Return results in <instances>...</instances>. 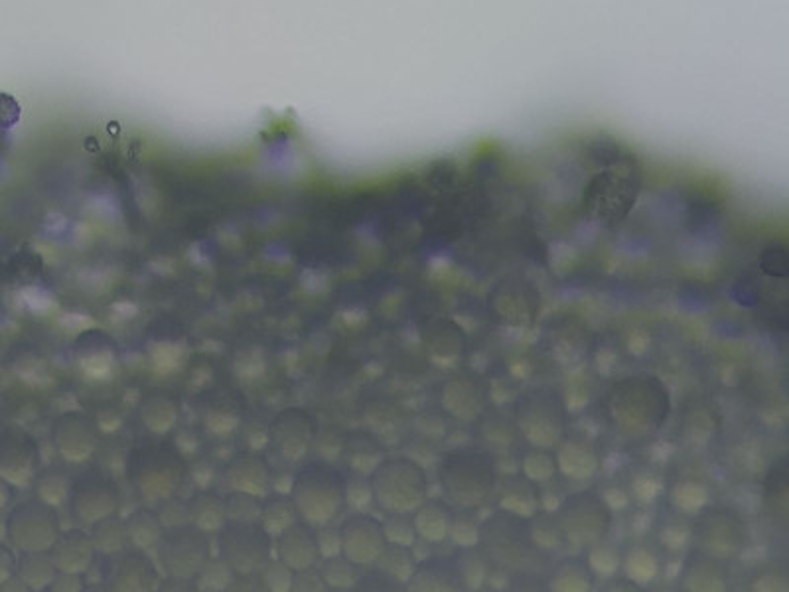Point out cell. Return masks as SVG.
Wrapping results in <instances>:
<instances>
[{
	"label": "cell",
	"mask_w": 789,
	"mask_h": 592,
	"mask_svg": "<svg viewBox=\"0 0 789 592\" xmlns=\"http://www.w3.org/2000/svg\"><path fill=\"white\" fill-rule=\"evenodd\" d=\"M415 514H417L415 516V531L423 539H427L431 543H438L450 535L454 516L446 504L425 500Z\"/></svg>",
	"instance_id": "cell-27"
},
{
	"label": "cell",
	"mask_w": 789,
	"mask_h": 592,
	"mask_svg": "<svg viewBox=\"0 0 789 592\" xmlns=\"http://www.w3.org/2000/svg\"><path fill=\"white\" fill-rule=\"evenodd\" d=\"M377 565H379V569L385 575L393 577L399 583H407L413 577L415 569H417L409 547L395 545V543H387L385 545L383 553L377 559Z\"/></svg>",
	"instance_id": "cell-37"
},
{
	"label": "cell",
	"mask_w": 789,
	"mask_h": 592,
	"mask_svg": "<svg viewBox=\"0 0 789 592\" xmlns=\"http://www.w3.org/2000/svg\"><path fill=\"white\" fill-rule=\"evenodd\" d=\"M373 502L391 516H409L427 500L429 480L425 470L409 458L381 460L371 472Z\"/></svg>",
	"instance_id": "cell-5"
},
{
	"label": "cell",
	"mask_w": 789,
	"mask_h": 592,
	"mask_svg": "<svg viewBox=\"0 0 789 592\" xmlns=\"http://www.w3.org/2000/svg\"><path fill=\"white\" fill-rule=\"evenodd\" d=\"M125 529H127V539L139 551H148L156 547L164 535V525L158 514H154L148 508L137 510L131 518L127 519Z\"/></svg>",
	"instance_id": "cell-29"
},
{
	"label": "cell",
	"mask_w": 789,
	"mask_h": 592,
	"mask_svg": "<svg viewBox=\"0 0 789 592\" xmlns=\"http://www.w3.org/2000/svg\"><path fill=\"white\" fill-rule=\"evenodd\" d=\"M707 500H709L707 490L701 484H695V482H687V484H683V486H679L675 490V504L685 514L701 512L703 508H707L705 506Z\"/></svg>",
	"instance_id": "cell-45"
},
{
	"label": "cell",
	"mask_w": 789,
	"mask_h": 592,
	"mask_svg": "<svg viewBox=\"0 0 789 592\" xmlns=\"http://www.w3.org/2000/svg\"><path fill=\"white\" fill-rule=\"evenodd\" d=\"M273 537L259 521H227L221 527L219 553L239 577H249L271 559Z\"/></svg>",
	"instance_id": "cell-7"
},
{
	"label": "cell",
	"mask_w": 789,
	"mask_h": 592,
	"mask_svg": "<svg viewBox=\"0 0 789 592\" xmlns=\"http://www.w3.org/2000/svg\"><path fill=\"white\" fill-rule=\"evenodd\" d=\"M198 577V587L202 591H223L231 585L233 581V571L223 559H208L202 571L196 575Z\"/></svg>",
	"instance_id": "cell-41"
},
{
	"label": "cell",
	"mask_w": 789,
	"mask_h": 592,
	"mask_svg": "<svg viewBox=\"0 0 789 592\" xmlns=\"http://www.w3.org/2000/svg\"><path fill=\"white\" fill-rule=\"evenodd\" d=\"M683 583L687 585V589H697V591L722 589L724 575H722V569L718 567L715 557L697 551V555L685 565Z\"/></svg>",
	"instance_id": "cell-31"
},
{
	"label": "cell",
	"mask_w": 789,
	"mask_h": 592,
	"mask_svg": "<svg viewBox=\"0 0 789 592\" xmlns=\"http://www.w3.org/2000/svg\"><path fill=\"white\" fill-rule=\"evenodd\" d=\"M517 425L523 437L537 448H553L563 441L567 413L561 395L551 387L525 393L517 405Z\"/></svg>",
	"instance_id": "cell-6"
},
{
	"label": "cell",
	"mask_w": 789,
	"mask_h": 592,
	"mask_svg": "<svg viewBox=\"0 0 789 592\" xmlns=\"http://www.w3.org/2000/svg\"><path fill=\"white\" fill-rule=\"evenodd\" d=\"M18 571L24 583L30 585L32 589H46L58 577V569L52 557L46 555V551L24 553V557L18 563Z\"/></svg>",
	"instance_id": "cell-33"
},
{
	"label": "cell",
	"mask_w": 789,
	"mask_h": 592,
	"mask_svg": "<svg viewBox=\"0 0 789 592\" xmlns=\"http://www.w3.org/2000/svg\"><path fill=\"white\" fill-rule=\"evenodd\" d=\"M38 470V446L20 429L0 433V478L12 486H28Z\"/></svg>",
	"instance_id": "cell-16"
},
{
	"label": "cell",
	"mask_w": 789,
	"mask_h": 592,
	"mask_svg": "<svg viewBox=\"0 0 789 592\" xmlns=\"http://www.w3.org/2000/svg\"><path fill=\"white\" fill-rule=\"evenodd\" d=\"M316 539H318V551L324 559L342 555V537H340L338 529L326 527L316 533Z\"/></svg>",
	"instance_id": "cell-52"
},
{
	"label": "cell",
	"mask_w": 789,
	"mask_h": 592,
	"mask_svg": "<svg viewBox=\"0 0 789 592\" xmlns=\"http://www.w3.org/2000/svg\"><path fill=\"white\" fill-rule=\"evenodd\" d=\"M188 521L202 533H217L227 523L225 500L210 490H200L188 504Z\"/></svg>",
	"instance_id": "cell-24"
},
{
	"label": "cell",
	"mask_w": 789,
	"mask_h": 592,
	"mask_svg": "<svg viewBox=\"0 0 789 592\" xmlns=\"http://www.w3.org/2000/svg\"><path fill=\"white\" fill-rule=\"evenodd\" d=\"M371 502H373L371 484L363 480V476L356 474V478H352L346 484V504H350L356 510H365Z\"/></svg>",
	"instance_id": "cell-49"
},
{
	"label": "cell",
	"mask_w": 789,
	"mask_h": 592,
	"mask_svg": "<svg viewBox=\"0 0 789 592\" xmlns=\"http://www.w3.org/2000/svg\"><path fill=\"white\" fill-rule=\"evenodd\" d=\"M225 484L231 492H245L251 496H265L273 484V474L263 456L245 452L235 456L225 468Z\"/></svg>",
	"instance_id": "cell-18"
},
{
	"label": "cell",
	"mask_w": 789,
	"mask_h": 592,
	"mask_svg": "<svg viewBox=\"0 0 789 592\" xmlns=\"http://www.w3.org/2000/svg\"><path fill=\"white\" fill-rule=\"evenodd\" d=\"M10 541L24 553L50 551L60 535L56 508L40 502H26L12 510L6 523Z\"/></svg>",
	"instance_id": "cell-11"
},
{
	"label": "cell",
	"mask_w": 789,
	"mask_h": 592,
	"mask_svg": "<svg viewBox=\"0 0 789 592\" xmlns=\"http://www.w3.org/2000/svg\"><path fill=\"white\" fill-rule=\"evenodd\" d=\"M608 409L622 433L640 437L661 429L669 415L671 399L657 377L636 375L622 379L612 389Z\"/></svg>",
	"instance_id": "cell-1"
},
{
	"label": "cell",
	"mask_w": 789,
	"mask_h": 592,
	"mask_svg": "<svg viewBox=\"0 0 789 592\" xmlns=\"http://www.w3.org/2000/svg\"><path fill=\"white\" fill-rule=\"evenodd\" d=\"M16 569V559L10 549L0 545V583L8 581Z\"/></svg>",
	"instance_id": "cell-54"
},
{
	"label": "cell",
	"mask_w": 789,
	"mask_h": 592,
	"mask_svg": "<svg viewBox=\"0 0 789 592\" xmlns=\"http://www.w3.org/2000/svg\"><path fill=\"white\" fill-rule=\"evenodd\" d=\"M555 589H563V591H582L588 589L590 585V575H588V565L584 563H567L559 569L555 581H553Z\"/></svg>",
	"instance_id": "cell-44"
},
{
	"label": "cell",
	"mask_w": 789,
	"mask_h": 592,
	"mask_svg": "<svg viewBox=\"0 0 789 592\" xmlns=\"http://www.w3.org/2000/svg\"><path fill=\"white\" fill-rule=\"evenodd\" d=\"M290 498L306 523L326 525L346 504V482L330 464L310 462L294 476Z\"/></svg>",
	"instance_id": "cell-4"
},
{
	"label": "cell",
	"mask_w": 789,
	"mask_h": 592,
	"mask_svg": "<svg viewBox=\"0 0 789 592\" xmlns=\"http://www.w3.org/2000/svg\"><path fill=\"white\" fill-rule=\"evenodd\" d=\"M387 543L411 547L415 541V523H411L407 516H393L389 523L383 525Z\"/></svg>",
	"instance_id": "cell-46"
},
{
	"label": "cell",
	"mask_w": 789,
	"mask_h": 592,
	"mask_svg": "<svg viewBox=\"0 0 789 592\" xmlns=\"http://www.w3.org/2000/svg\"><path fill=\"white\" fill-rule=\"evenodd\" d=\"M557 525L563 539L576 547H588L598 543L610 529L612 512L602 496L592 492H580L567 498L557 512Z\"/></svg>",
	"instance_id": "cell-9"
},
{
	"label": "cell",
	"mask_w": 789,
	"mask_h": 592,
	"mask_svg": "<svg viewBox=\"0 0 789 592\" xmlns=\"http://www.w3.org/2000/svg\"><path fill=\"white\" fill-rule=\"evenodd\" d=\"M521 468H523V476L529 478L531 482H547L555 476L557 460L551 454L543 452V448H541L537 452L527 454Z\"/></svg>",
	"instance_id": "cell-42"
},
{
	"label": "cell",
	"mask_w": 789,
	"mask_h": 592,
	"mask_svg": "<svg viewBox=\"0 0 789 592\" xmlns=\"http://www.w3.org/2000/svg\"><path fill=\"white\" fill-rule=\"evenodd\" d=\"M279 478H281V482L277 480V482H273L271 486H275L277 488V492L279 494H290V490H292V482H294V476L292 474H279Z\"/></svg>",
	"instance_id": "cell-55"
},
{
	"label": "cell",
	"mask_w": 789,
	"mask_h": 592,
	"mask_svg": "<svg viewBox=\"0 0 789 592\" xmlns=\"http://www.w3.org/2000/svg\"><path fill=\"white\" fill-rule=\"evenodd\" d=\"M340 537H342L344 557L352 561L356 567H367L377 563L379 555L387 545L383 525L377 519L363 514L348 519L340 529Z\"/></svg>",
	"instance_id": "cell-17"
},
{
	"label": "cell",
	"mask_w": 789,
	"mask_h": 592,
	"mask_svg": "<svg viewBox=\"0 0 789 592\" xmlns=\"http://www.w3.org/2000/svg\"><path fill=\"white\" fill-rule=\"evenodd\" d=\"M296 521H298V512H296V506H294L292 498H288V494L269 496L265 500V504L261 506L259 523L263 525V529L271 537H279L285 529H288Z\"/></svg>",
	"instance_id": "cell-32"
},
{
	"label": "cell",
	"mask_w": 789,
	"mask_h": 592,
	"mask_svg": "<svg viewBox=\"0 0 789 592\" xmlns=\"http://www.w3.org/2000/svg\"><path fill=\"white\" fill-rule=\"evenodd\" d=\"M68 504L72 508L73 518L93 525L95 521L117 512L119 490L107 472L87 470L73 480Z\"/></svg>",
	"instance_id": "cell-12"
},
{
	"label": "cell",
	"mask_w": 789,
	"mask_h": 592,
	"mask_svg": "<svg viewBox=\"0 0 789 592\" xmlns=\"http://www.w3.org/2000/svg\"><path fill=\"white\" fill-rule=\"evenodd\" d=\"M95 553L91 535L81 529H70L64 535H58L50 549V557L58 573L70 575H83L93 565Z\"/></svg>",
	"instance_id": "cell-21"
},
{
	"label": "cell",
	"mask_w": 789,
	"mask_h": 592,
	"mask_svg": "<svg viewBox=\"0 0 789 592\" xmlns=\"http://www.w3.org/2000/svg\"><path fill=\"white\" fill-rule=\"evenodd\" d=\"M141 421L154 435H166L178 423L180 409L178 401L170 393H150L141 403Z\"/></svg>",
	"instance_id": "cell-23"
},
{
	"label": "cell",
	"mask_w": 789,
	"mask_h": 592,
	"mask_svg": "<svg viewBox=\"0 0 789 592\" xmlns=\"http://www.w3.org/2000/svg\"><path fill=\"white\" fill-rule=\"evenodd\" d=\"M557 462H559V468L574 480L592 478L598 468L594 452L588 450L586 446L576 443L563 444Z\"/></svg>",
	"instance_id": "cell-36"
},
{
	"label": "cell",
	"mask_w": 789,
	"mask_h": 592,
	"mask_svg": "<svg viewBox=\"0 0 789 592\" xmlns=\"http://www.w3.org/2000/svg\"><path fill=\"white\" fill-rule=\"evenodd\" d=\"M294 581V571L287 567L281 559L279 561H267L261 567V583L269 591H290Z\"/></svg>",
	"instance_id": "cell-43"
},
{
	"label": "cell",
	"mask_w": 789,
	"mask_h": 592,
	"mask_svg": "<svg viewBox=\"0 0 789 592\" xmlns=\"http://www.w3.org/2000/svg\"><path fill=\"white\" fill-rule=\"evenodd\" d=\"M225 514L227 521H259V498L245 492H231V496L225 500Z\"/></svg>",
	"instance_id": "cell-40"
},
{
	"label": "cell",
	"mask_w": 789,
	"mask_h": 592,
	"mask_svg": "<svg viewBox=\"0 0 789 592\" xmlns=\"http://www.w3.org/2000/svg\"><path fill=\"white\" fill-rule=\"evenodd\" d=\"M72 482L73 478H70L68 472H64L62 468H50L42 472L36 482L38 498L52 508H62L70 500Z\"/></svg>",
	"instance_id": "cell-35"
},
{
	"label": "cell",
	"mask_w": 789,
	"mask_h": 592,
	"mask_svg": "<svg viewBox=\"0 0 789 592\" xmlns=\"http://www.w3.org/2000/svg\"><path fill=\"white\" fill-rule=\"evenodd\" d=\"M411 585L417 589H456L460 583L458 569L454 559H431L425 565L417 567L413 577L409 579Z\"/></svg>",
	"instance_id": "cell-28"
},
{
	"label": "cell",
	"mask_w": 789,
	"mask_h": 592,
	"mask_svg": "<svg viewBox=\"0 0 789 592\" xmlns=\"http://www.w3.org/2000/svg\"><path fill=\"white\" fill-rule=\"evenodd\" d=\"M322 581L326 587H332V589H352L358 583L356 565L352 561H348L346 557L342 559V555L330 557L324 563Z\"/></svg>",
	"instance_id": "cell-38"
},
{
	"label": "cell",
	"mask_w": 789,
	"mask_h": 592,
	"mask_svg": "<svg viewBox=\"0 0 789 592\" xmlns=\"http://www.w3.org/2000/svg\"><path fill=\"white\" fill-rule=\"evenodd\" d=\"M75 360L89 377L103 379L117 366V346L111 336L101 330H89L75 342Z\"/></svg>",
	"instance_id": "cell-19"
},
{
	"label": "cell",
	"mask_w": 789,
	"mask_h": 592,
	"mask_svg": "<svg viewBox=\"0 0 789 592\" xmlns=\"http://www.w3.org/2000/svg\"><path fill=\"white\" fill-rule=\"evenodd\" d=\"M160 557L166 573L176 581H190L202 571L210 559V543L206 533L194 525L170 527L160 539Z\"/></svg>",
	"instance_id": "cell-10"
},
{
	"label": "cell",
	"mask_w": 789,
	"mask_h": 592,
	"mask_svg": "<svg viewBox=\"0 0 789 592\" xmlns=\"http://www.w3.org/2000/svg\"><path fill=\"white\" fill-rule=\"evenodd\" d=\"M316 419L304 409H287L269 427V444L285 462H300L316 441Z\"/></svg>",
	"instance_id": "cell-13"
},
{
	"label": "cell",
	"mask_w": 789,
	"mask_h": 592,
	"mask_svg": "<svg viewBox=\"0 0 789 592\" xmlns=\"http://www.w3.org/2000/svg\"><path fill=\"white\" fill-rule=\"evenodd\" d=\"M537 492L531 484L529 478L521 476V478H507L503 484L502 510H507L511 514H517L521 518H529L535 514V506H537Z\"/></svg>",
	"instance_id": "cell-30"
},
{
	"label": "cell",
	"mask_w": 789,
	"mask_h": 592,
	"mask_svg": "<svg viewBox=\"0 0 789 592\" xmlns=\"http://www.w3.org/2000/svg\"><path fill=\"white\" fill-rule=\"evenodd\" d=\"M689 539H691V529H687V527H683V525H669V527L661 533V541H663L669 549H681Z\"/></svg>",
	"instance_id": "cell-53"
},
{
	"label": "cell",
	"mask_w": 789,
	"mask_h": 592,
	"mask_svg": "<svg viewBox=\"0 0 789 592\" xmlns=\"http://www.w3.org/2000/svg\"><path fill=\"white\" fill-rule=\"evenodd\" d=\"M762 271L770 277H786L788 275V253L786 247L770 245L762 255Z\"/></svg>",
	"instance_id": "cell-48"
},
{
	"label": "cell",
	"mask_w": 789,
	"mask_h": 592,
	"mask_svg": "<svg viewBox=\"0 0 789 592\" xmlns=\"http://www.w3.org/2000/svg\"><path fill=\"white\" fill-rule=\"evenodd\" d=\"M450 535L454 537V541H456L460 547L470 549V547H474V545L478 543V539H480V527L476 529L472 523H468V519L466 518L454 519V521H452V527H450Z\"/></svg>",
	"instance_id": "cell-51"
},
{
	"label": "cell",
	"mask_w": 789,
	"mask_h": 592,
	"mask_svg": "<svg viewBox=\"0 0 789 592\" xmlns=\"http://www.w3.org/2000/svg\"><path fill=\"white\" fill-rule=\"evenodd\" d=\"M486 551V555L498 563L500 567H517L521 565L533 547L531 525L527 518L502 510L486 519L480 527L478 539Z\"/></svg>",
	"instance_id": "cell-8"
},
{
	"label": "cell",
	"mask_w": 789,
	"mask_h": 592,
	"mask_svg": "<svg viewBox=\"0 0 789 592\" xmlns=\"http://www.w3.org/2000/svg\"><path fill=\"white\" fill-rule=\"evenodd\" d=\"M52 439L64 460L81 464L87 462L99 448V427L91 417L73 411L56 419Z\"/></svg>",
	"instance_id": "cell-15"
},
{
	"label": "cell",
	"mask_w": 789,
	"mask_h": 592,
	"mask_svg": "<svg viewBox=\"0 0 789 592\" xmlns=\"http://www.w3.org/2000/svg\"><path fill=\"white\" fill-rule=\"evenodd\" d=\"M620 567L618 555L608 547H596L588 557V569L600 577H612Z\"/></svg>",
	"instance_id": "cell-47"
},
{
	"label": "cell",
	"mask_w": 789,
	"mask_h": 592,
	"mask_svg": "<svg viewBox=\"0 0 789 592\" xmlns=\"http://www.w3.org/2000/svg\"><path fill=\"white\" fill-rule=\"evenodd\" d=\"M243 405L233 393L214 395L204 409V425L216 437H227L241 425Z\"/></svg>",
	"instance_id": "cell-25"
},
{
	"label": "cell",
	"mask_w": 789,
	"mask_h": 592,
	"mask_svg": "<svg viewBox=\"0 0 789 592\" xmlns=\"http://www.w3.org/2000/svg\"><path fill=\"white\" fill-rule=\"evenodd\" d=\"M438 480L454 506L464 510L478 508L490 498L498 484L496 460L482 448H454L440 458Z\"/></svg>",
	"instance_id": "cell-2"
},
{
	"label": "cell",
	"mask_w": 789,
	"mask_h": 592,
	"mask_svg": "<svg viewBox=\"0 0 789 592\" xmlns=\"http://www.w3.org/2000/svg\"><path fill=\"white\" fill-rule=\"evenodd\" d=\"M125 472L144 502L156 506L178 492L186 478V464L174 446L146 443L131 448Z\"/></svg>",
	"instance_id": "cell-3"
},
{
	"label": "cell",
	"mask_w": 789,
	"mask_h": 592,
	"mask_svg": "<svg viewBox=\"0 0 789 592\" xmlns=\"http://www.w3.org/2000/svg\"><path fill=\"white\" fill-rule=\"evenodd\" d=\"M8 500H10V490H8V486H6V480L2 478V480H0V510L8 504Z\"/></svg>",
	"instance_id": "cell-56"
},
{
	"label": "cell",
	"mask_w": 789,
	"mask_h": 592,
	"mask_svg": "<svg viewBox=\"0 0 789 592\" xmlns=\"http://www.w3.org/2000/svg\"><path fill=\"white\" fill-rule=\"evenodd\" d=\"M697 549L715 559L736 555L744 547V523L730 510L707 512L693 531Z\"/></svg>",
	"instance_id": "cell-14"
},
{
	"label": "cell",
	"mask_w": 789,
	"mask_h": 592,
	"mask_svg": "<svg viewBox=\"0 0 789 592\" xmlns=\"http://www.w3.org/2000/svg\"><path fill=\"white\" fill-rule=\"evenodd\" d=\"M109 583L117 591H148L158 579L154 565L144 553H127L113 565Z\"/></svg>",
	"instance_id": "cell-22"
},
{
	"label": "cell",
	"mask_w": 789,
	"mask_h": 592,
	"mask_svg": "<svg viewBox=\"0 0 789 592\" xmlns=\"http://www.w3.org/2000/svg\"><path fill=\"white\" fill-rule=\"evenodd\" d=\"M632 492L642 504H651V502H655L661 496V482H659V478L655 474L640 472L634 478Z\"/></svg>",
	"instance_id": "cell-50"
},
{
	"label": "cell",
	"mask_w": 789,
	"mask_h": 592,
	"mask_svg": "<svg viewBox=\"0 0 789 592\" xmlns=\"http://www.w3.org/2000/svg\"><path fill=\"white\" fill-rule=\"evenodd\" d=\"M626 575L636 585H647L659 575V563L655 555L646 549H634L626 559Z\"/></svg>",
	"instance_id": "cell-39"
},
{
	"label": "cell",
	"mask_w": 789,
	"mask_h": 592,
	"mask_svg": "<svg viewBox=\"0 0 789 592\" xmlns=\"http://www.w3.org/2000/svg\"><path fill=\"white\" fill-rule=\"evenodd\" d=\"M342 448L348 466L359 476H371L383 460V448L367 433H352Z\"/></svg>",
	"instance_id": "cell-26"
},
{
	"label": "cell",
	"mask_w": 789,
	"mask_h": 592,
	"mask_svg": "<svg viewBox=\"0 0 789 592\" xmlns=\"http://www.w3.org/2000/svg\"><path fill=\"white\" fill-rule=\"evenodd\" d=\"M91 539L95 545V551L101 555H119L125 549L127 539V529L125 523L115 516L99 519L91 525Z\"/></svg>",
	"instance_id": "cell-34"
},
{
	"label": "cell",
	"mask_w": 789,
	"mask_h": 592,
	"mask_svg": "<svg viewBox=\"0 0 789 592\" xmlns=\"http://www.w3.org/2000/svg\"><path fill=\"white\" fill-rule=\"evenodd\" d=\"M277 553L279 559L294 573L312 569L320 557L318 539L312 531V525L300 521L292 523L277 537Z\"/></svg>",
	"instance_id": "cell-20"
}]
</instances>
